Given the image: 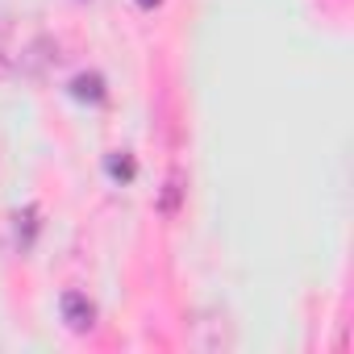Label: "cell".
<instances>
[{"instance_id":"6da1fadb","label":"cell","mask_w":354,"mask_h":354,"mask_svg":"<svg viewBox=\"0 0 354 354\" xmlns=\"http://www.w3.org/2000/svg\"><path fill=\"white\" fill-rule=\"evenodd\" d=\"M59 308H63L67 329H75V333H88V329L96 325V308H92V300H88L84 292H63Z\"/></svg>"},{"instance_id":"7a4b0ae2","label":"cell","mask_w":354,"mask_h":354,"mask_svg":"<svg viewBox=\"0 0 354 354\" xmlns=\"http://www.w3.org/2000/svg\"><path fill=\"white\" fill-rule=\"evenodd\" d=\"M55 59H59L55 42H50V38H38V42L21 55V71H26V75H42V67H46V63H55Z\"/></svg>"},{"instance_id":"3957f363","label":"cell","mask_w":354,"mask_h":354,"mask_svg":"<svg viewBox=\"0 0 354 354\" xmlns=\"http://www.w3.org/2000/svg\"><path fill=\"white\" fill-rule=\"evenodd\" d=\"M71 96H75V100H92V104H100V100H104V80H100L96 71H84V75L71 80Z\"/></svg>"},{"instance_id":"277c9868","label":"cell","mask_w":354,"mask_h":354,"mask_svg":"<svg viewBox=\"0 0 354 354\" xmlns=\"http://www.w3.org/2000/svg\"><path fill=\"white\" fill-rule=\"evenodd\" d=\"M13 221H17L13 225L17 230V250H30L34 246V234H38V205H26Z\"/></svg>"},{"instance_id":"5b68a950","label":"cell","mask_w":354,"mask_h":354,"mask_svg":"<svg viewBox=\"0 0 354 354\" xmlns=\"http://www.w3.org/2000/svg\"><path fill=\"white\" fill-rule=\"evenodd\" d=\"M180 196H184V171L175 167L171 175H167V192H162V201H158V209L167 213V217H175L180 213Z\"/></svg>"},{"instance_id":"8992f818","label":"cell","mask_w":354,"mask_h":354,"mask_svg":"<svg viewBox=\"0 0 354 354\" xmlns=\"http://www.w3.org/2000/svg\"><path fill=\"white\" fill-rule=\"evenodd\" d=\"M104 167H109L113 180H121V184H129V180H133V158H117V154H113Z\"/></svg>"},{"instance_id":"52a82bcc","label":"cell","mask_w":354,"mask_h":354,"mask_svg":"<svg viewBox=\"0 0 354 354\" xmlns=\"http://www.w3.org/2000/svg\"><path fill=\"white\" fill-rule=\"evenodd\" d=\"M162 0H138V9H158Z\"/></svg>"},{"instance_id":"ba28073f","label":"cell","mask_w":354,"mask_h":354,"mask_svg":"<svg viewBox=\"0 0 354 354\" xmlns=\"http://www.w3.org/2000/svg\"><path fill=\"white\" fill-rule=\"evenodd\" d=\"M5 71H9V67H5V59H0V75H5Z\"/></svg>"}]
</instances>
